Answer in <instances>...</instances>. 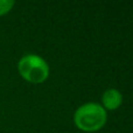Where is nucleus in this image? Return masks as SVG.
Here are the masks:
<instances>
[{
    "label": "nucleus",
    "mask_w": 133,
    "mask_h": 133,
    "mask_svg": "<svg viewBox=\"0 0 133 133\" xmlns=\"http://www.w3.org/2000/svg\"><path fill=\"white\" fill-rule=\"evenodd\" d=\"M75 124L81 130L94 132L104 126L106 122V112L96 103H88L79 106L75 112Z\"/></svg>",
    "instance_id": "nucleus-1"
},
{
    "label": "nucleus",
    "mask_w": 133,
    "mask_h": 133,
    "mask_svg": "<svg viewBox=\"0 0 133 133\" xmlns=\"http://www.w3.org/2000/svg\"><path fill=\"white\" fill-rule=\"evenodd\" d=\"M19 71L27 81L41 83L48 77L49 68L44 60L37 55L23 56L19 62Z\"/></svg>",
    "instance_id": "nucleus-2"
},
{
    "label": "nucleus",
    "mask_w": 133,
    "mask_h": 133,
    "mask_svg": "<svg viewBox=\"0 0 133 133\" xmlns=\"http://www.w3.org/2000/svg\"><path fill=\"white\" fill-rule=\"evenodd\" d=\"M103 104L106 109L109 110H115L122 104V94L116 89L106 90L103 94Z\"/></svg>",
    "instance_id": "nucleus-3"
},
{
    "label": "nucleus",
    "mask_w": 133,
    "mask_h": 133,
    "mask_svg": "<svg viewBox=\"0 0 133 133\" xmlns=\"http://www.w3.org/2000/svg\"><path fill=\"white\" fill-rule=\"evenodd\" d=\"M14 2L8 1V0H0V15L4 13H7L9 9L12 8Z\"/></svg>",
    "instance_id": "nucleus-4"
}]
</instances>
